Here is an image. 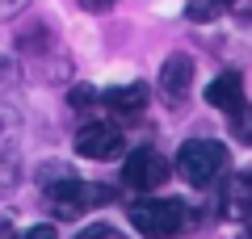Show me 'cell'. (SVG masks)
I'll return each instance as SVG.
<instances>
[{
	"mask_svg": "<svg viewBox=\"0 0 252 239\" xmlns=\"http://www.w3.org/2000/svg\"><path fill=\"white\" fill-rule=\"evenodd\" d=\"M189 222V206L177 197H139L130 206V227L147 239H172Z\"/></svg>",
	"mask_w": 252,
	"mask_h": 239,
	"instance_id": "1",
	"label": "cell"
},
{
	"mask_svg": "<svg viewBox=\"0 0 252 239\" xmlns=\"http://www.w3.org/2000/svg\"><path fill=\"white\" fill-rule=\"evenodd\" d=\"M223 168H227V147H223V143H215V139H189V143H181L177 172L189 180V185H198V189L215 185V180L223 177Z\"/></svg>",
	"mask_w": 252,
	"mask_h": 239,
	"instance_id": "2",
	"label": "cell"
},
{
	"mask_svg": "<svg viewBox=\"0 0 252 239\" xmlns=\"http://www.w3.org/2000/svg\"><path fill=\"white\" fill-rule=\"evenodd\" d=\"M46 202H51V210L59 214V218H80L84 210H97V206L114 202V189L109 185H93V180H55V185H46Z\"/></svg>",
	"mask_w": 252,
	"mask_h": 239,
	"instance_id": "3",
	"label": "cell"
},
{
	"mask_svg": "<svg viewBox=\"0 0 252 239\" xmlns=\"http://www.w3.org/2000/svg\"><path fill=\"white\" fill-rule=\"evenodd\" d=\"M168 177H172V164H168L156 147L130 151L126 164H122V185H126V189H139V193H156Z\"/></svg>",
	"mask_w": 252,
	"mask_h": 239,
	"instance_id": "4",
	"label": "cell"
},
{
	"mask_svg": "<svg viewBox=\"0 0 252 239\" xmlns=\"http://www.w3.org/2000/svg\"><path fill=\"white\" fill-rule=\"evenodd\" d=\"M122 147H126V139L114 122H84L76 130V155H84V159H118Z\"/></svg>",
	"mask_w": 252,
	"mask_h": 239,
	"instance_id": "5",
	"label": "cell"
},
{
	"mask_svg": "<svg viewBox=\"0 0 252 239\" xmlns=\"http://www.w3.org/2000/svg\"><path fill=\"white\" fill-rule=\"evenodd\" d=\"M189 89H193V59L189 55H168L160 67V97L168 105H185Z\"/></svg>",
	"mask_w": 252,
	"mask_h": 239,
	"instance_id": "6",
	"label": "cell"
},
{
	"mask_svg": "<svg viewBox=\"0 0 252 239\" xmlns=\"http://www.w3.org/2000/svg\"><path fill=\"white\" fill-rule=\"evenodd\" d=\"M147 84H118V89H105L101 92V101H105V109L109 114H118V118H139L147 109Z\"/></svg>",
	"mask_w": 252,
	"mask_h": 239,
	"instance_id": "7",
	"label": "cell"
},
{
	"mask_svg": "<svg viewBox=\"0 0 252 239\" xmlns=\"http://www.w3.org/2000/svg\"><path fill=\"white\" fill-rule=\"evenodd\" d=\"M223 214L227 218H252V177L248 172H235L223 185Z\"/></svg>",
	"mask_w": 252,
	"mask_h": 239,
	"instance_id": "8",
	"label": "cell"
},
{
	"mask_svg": "<svg viewBox=\"0 0 252 239\" xmlns=\"http://www.w3.org/2000/svg\"><path fill=\"white\" fill-rule=\"evenodd\" d=\"M206 101H210L215 109H227V114L240 109V105H244V84H240V76H235V71L215 76V80L206 84Z\"/></svg>",
	"mask_w": 252,
	"mask_h": 239,
	"instance_id": "9",
	"label": "cell"
},
{
	"mask_svg": "<svg viewBox=\"0 0 252 239\" xmlns=\"http://www.w3.org/2000/svg\"><path fill=\"white\" fill-rule=\"evenodd\" d=\"M227 9H231V0H189V4H185V17L198 21V26H206V21H219Z\"/></svg>",
	"mask_w": 252,
	"mask_h": 239,
	"instance_id": "10",
	"label": "cell"
},
{
	"mask_svg": "<svg viewBox=\"0 0 252 239\" xmlns=\"http://www.w3.org/2000/svg\"><path fill=\"white\" fill-rule=\"evenodd\" d=\"M231 134L244 143V147H252V105L244 101L240 109H231Z\"/></svg>",
	"mask_w": 252,
	"mask_h": 239,
	"instance_id": "11",
	"label": "cell"
},
{
	"mask_svg": "<svg viewBox=\"0 0 252 239\" xmlns=\"http://www.w3.org/2000/svg\"><path fill=\"white\" fill-rule=\"evenodd\" d=\"M17 177H21L17 155H13V151H4V155H0V197H4L13 185H17Z\"/></svg>",
	"mask_w": 252,
	"mask_h": 239,
	"instance_id": "12",
	"label": "cell"
},
{
	"mask_svg": "<svg viewBox=\"0 0 252 239\" xmlns=\"http://www.w3.org/2000/svg\"><path fill=\"white\" fill-rule=\"evenodd\" d=\"M13 134H17V114H13L9 105H0V155H4V151H9Z\"/></svg>",
	"mask_w": 252,
	"mask_h": 239,
	"instance_id": "13",
	"label": "cell"
},
{
	"mask_svg": "<svg viewBox=\"0 0 252 239\" xmlns=\"http://www.w3.org/2000/svg\"><path fill=\"white\" fill-rule=\"evenodd\" d=\"M67 101H72V109H89L93 101H97V92H93L89 84H76V89H72V97H67Z\"/></svg>",
	"mask_w": 252,
	"mask_h": 239,
	"instance_id": "14",
	"label": "cell"
},
{
	"mask_svg": "<svg viewBox=\"0 0 252 239\" xmlns=\"http://www.w3.org/2000/svg\"><path fill=\"white\" fill-rule=\"evenodd\" d=\"M30 9V0H0V21H13L17 13Z\"/></svg>",
	"mask_w": 252,
	"mask_h": 239,
	"instance_id": "15",
	"label": "cell"
},
{
	"mask_svg": "<svg viewBox=\"0 0 252 239\" xmlns=\"http://www.w3.org/2000/svg\"><path fill=\"white\" fill-rule=\"evenodd\" d=\"M76 239H122V235H118L114 227H105V222H97V227H89V231H80V235H76Z\"/></svg>",
	"mask_w": 252,
	"mask_h": 239,
	"instance_id": "16",
	"label": "cell"
},
{
	"mask_svg": "<svg viewBox=\"0 0 252 239\" xmlns=\"http://www.w3.org/2000/svg\"><path fill=\"white\" fill-rule=\"evenodd\" d=\"M76 4H80L84 13H109V9L118 4V0H76Z\"/></svg>",
	"mask_w": 252,
	"mask_h": 239,
	"instance_id": "17",
	"label": "cell"
},
{
	"mask_svg": "<svg viewBox=\"0 0 252 239\" xmlns=\"http://www.w3.org/2000/svg\"><path fill=\"white\" fill-rule=\"evenodd\" d=\"M21 239H59V235H55V227H46V222H42V227H30Z\"/></svg>",
	"mask_w": 252,
	"mask_h": 239,
	"instance_id": "18",
	"label": "cell"
},
{
	"mask_svg": "<svg viewBox=\"0 0 252 239\" xmlns=\"http://www.w3.org/2000/svg\"><path fill=\"white\" fill-rule=\"evenodd\" d=\"M0 239H13V227H9L4 218H0Z\"/></svg>",
	"mask_w": 252,
	"mask_h": 239,
	"instance_id": "19",
	"label": "cell"
},
{
	"mask_svg": "<svg viewBox=\"0 0 252 239\" xmlns=\"http://www.w3.org/2000/svg\"><path fill=\"white\" fill-rule=\"evenodd\" d=\"M244 239H252V222H248V231H244Z\"/></svg>",
	"mask_w": 252,
	"mask_h": 239,
	"instance_id": "20",
	"label": "cell"
}]
</instances>
